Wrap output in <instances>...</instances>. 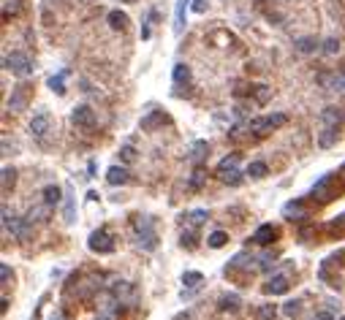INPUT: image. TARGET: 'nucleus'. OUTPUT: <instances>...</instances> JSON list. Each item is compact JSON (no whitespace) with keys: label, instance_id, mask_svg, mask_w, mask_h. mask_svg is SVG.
Masks as SVG:
<instances>
[{"label":"nucleus","instance_id":"f257e3e1","mask_svg":"<svg viewBox=\"0 0 345 320\" xmlns=\"http://www.w3.org/2000/svg\"><path fill=\"white\" fill-rule=\"evenodd\" d=\"M3 65L9 68L11 74H17V76H30V74H33V68H36L33 60H30L25 52H11V54H6Z\"/></svg>","mask_w":345,"mask_h":320},{"label":"nucleus","instance_id":"f03ea898","mask_svg":"<svg viewBox=\"0 0 345 320\" xmlns=\"http://www.w3.org/2000/svg\"><path fill=\"white\" fill-rule=\"evenodd\" d=\"M286 120L288 117L286 114H266V117H256V120H250L247 122V130L250 133H269V130H274V128H280V125H286Z\"/></svg>","mask_w":345,"mask_h":320},{"label":"nucleus","instance_id":"7ed1b4c3","mask_svg":"<svg viewBox=\"0 0 345 320\" xmlns=\"http://www.w3.org/2000/svg\"><path fill=\"white\" fill-rule=\"evenodd\" d=\"M136 236H139V247L147 250V253H152V250L158 247V236H155L150 217H142V220L136 223Z\"/></svg>","mask_w":345,"mask_h":320},{"label":"nucleus","instance_id":"20e7f679","mask_svg":"<svg viewBox=\"0 0 345 320\" xmlns=\"http://www.w3.org/2000/svg\"><path fill=\"white\" fill-rule=\"evenodd\" d=\"M71 120H74L76 128H84V130H92V128H96V112H92L90 106H84V103L74 109Z\"/></svg>","mask_w":345,"mask_h":320},{"label":"nucleus","instance_id":"39448f33","mask_svg":"<svg viewBox=\"0 0 345 320\" xmlns=\"http://www.w3.org/2000/svg\"><path fill=\"white\" fill-rule=\"evenodd\" d=\"M90 250H92V253H112V250H114V239L101 228V231H96L90 236Z\"/></svg>","mask_w":345,"mask_h":320},{"label":"nucleus","instance_id":"423d86ee","mask_svg":"<svg viewBox=\"0 0 345 320\" xmlns=\"http://www.w3.org/2000/svg\"><path fill=\"white\" fill-rule=\"evenodd\" d=\"M288 291V277L286 274H274L269 282L264 285V293L266 296H280V293H286Z\"/></svg>","mask_w":345,"mask_h":320},{"label":"nucleus","instance_id":"0eeeda50","mask_svg":"<svg viewBox=\"0 0 345 320\" xmlns=\"http://www.w3.org/2000/svg\"><path fill=\"white\" fill-rule=\"evenodd\" d=\"M321 120H324L326 125H332V128H340V125H345V112L337 106H326L324 114H321Z\"/></svg>","mask_w":345,"mask_h":320},{"label":"nucleus","instance_id":"6e6552de","mask_svg":"<svg viewBox=\"0 0 345 320\" xmlns=\"http://www.w3.org/2000/svg\"><path fill=\"white\" fill-rule=\"evenodd\" d=\"M274 236H277V228L266 223V225H258V228H256L253 241H256V244H269V241H274Z\"/></svg>","mask_w":345,"mask_h":320},{"label":"nucleus","instance_id":"1a4fd4ad","mask_svg":"<svg viewBox=\"0 0 345 320\" xmlns=\"http://www.w3.org/2000/svg\"><path fill=\"white\" fill-rule=\"evenodd\" d=\"M46 130H49V114H38V117L30 120V133H33V136L41 138Z\"/></svg>","mask_w":345,"mask_h":320},{"label":"nucleus","instance_id":"9d476101","mask_svg":"<svg viewBox=\"0 0 345 320\" xmlns=\"http://www.w3.org/2000/svg\"><path fill=\"white\" fill-rule=\"evenodd\" d=\"M239 160H242V155L239 152H231L229 158H223L221 163H217V174H229V171H237V166H239Z\"/></svg>","mask_w":345,"mask_h":320},{"label":"nucleus","instance_id":"9b49d317","mask_svg":"<svg viewBox=\"0 0 345 320\" xmlns=\"http://www.w3.org/2000/svg\"><path fill=\"white\" fill-rule=\"evenodd\" d=\"M106 182L109 185H125V182H131V176H128V171H125V168L112 166V168H109V174H106Z\"/></svg>","mask_w":345,"mask_h":320},{"label":"nucleus","instance_id":"f8f14e48","mask_svg":"<svg viewBox=\"0 0 345 320\" xmlns=\"http://www.w3.org/2000/svg\"><path fill=\"white\" fill-rule=\"evenodd\" d=\"M25 100H27V87L25 84H19L17 87V92L9 98V109H14V112H19L22 106H25Z\"/></svg>","mask_w":345,"mask_h":320},{"label":"nucleus","instance_id":"ddd939ff","mask_svg":"<svg viewBox=\"0 0 345 320\" xmlns=\"http://www.w3.org/2000/svg\"><path fill=\"white\" fill-rule=\"evenodd\" d=\"M318 82L329 84V90H345V79H342V76H337V74H321Z\"/></svg>","mask_w":345,"mask_h":320},{"label":"nucleus","instance_id":"4468645a","mask_svg":"<svg viewBox=\"0 0 345 320\" xmlns=\"http://www.w3.org/2000/svg\"><path fill=\"white\" fill-rule=\"evenodd\" d=\"M112 296H114V299H120V301H122V299H128V301H131V299H133V288H131L128 282H122V279H120V282H114V285H112Z\"/></svg>","mask_w":345,"mask_h":320},{"label":"nucleus","instance_id":"2eb2a0df","mask_svg":"<svg viewBox=\"0 0 345 320\" xmlns=\"http://www.w3.org/2000/svg\"><path fill=\"white\" fill-rule=\"evenodd\" d=\"M185 9H187V0H177V14H174V33L177 35L185 27Z\"/></svg>","mask_w":345,"mask_h":320},{"label":"nucleus","instance_id":"dca6fc26","mask_svg":"<svg viewBox=\"0 0 345 320\" xmlns=\"http://www.w3.org/2000/svg\"><path fill=\"white\" fill-rule=\"evenodd\" d=\"M60 187L57 185H49V187H44V204L46 206H57V201H60Z\"/></svg>","mask_w":345,"mask_h":320},{"label":"nucleus","instance_id":"f3484780","mask_svg":"<svg viewBox=\"0 0 345 320\" xmlns=\"http://www.w3.org/2000/svg\"><path fill=\"white\" fill-rule=\"evenodd\" d=\"M245 174H247V176H253V179H264L266 174H269V168H266V163L256 160V163H250V166H247Z\"/></svg>","mask_w":345,"mask_h":320},{"label":"nucleus","instance_id":"a211bd4d","mask_svg":"<svg viewBox=\"0 0 345 320\" xmlns=\"http://www.w3.org/2000/svg\"><path fill=\"white\" fill-rule=\"evenodd\" d=\"M283 215L288 217V220H294V215H296V220H299V217H307V212H304V206L299 204V201H294V204H286Z\"/></svg>","mask_w":345,"mask_h":320},{"label":"nucleus","instance_id":"6ab92c4d","mask_svg":"<svg viewBox=\"0 0 345 320\" xmlns=\"http://www.w3.org/2000/svg\"><path fill=\"white\" fill-rule=\"evenodd\" d=\"M187 79H191V68H187L185 62H177L174 65V84H182Z\"/></svg>","mask_w":345,"mask_h":320},{"label":"nucleus","instance_id":"aec40b11","mask_svg":"<svg viewBox=\"0 0 345 320\" xmlns=\"http://www.w3.org/2000/svg\"><path fill=\"white\" fill-rule=\"evenodd\" d=\"M221 309L237 312V309H239V296H237V293H226L223 299H221Z\"/></svg>","mask_w":345,"mask_h":320},{"label":"nucleus","instance_id":"412c9836","mask_svg":"<svg viewBox=\"0 0 345 320\" xmlns=\"http://www.w3.org/2000/svg\"><path fill=\"white\" fill-rule=\"evenodd\" d=\"M337 141V128H332V125H326V130L321 133V147H332Z\"/></svg>","mask_w":345,"mask_h":320},{"label":"nucleus","instance_id":"4be33fe9","mask_svg":"<svg viewBox=\"0 0 345 320\" xmlns=\"http://www.w3.org/2000/svg\"><path fill=\"white\" fill-rule=\"evenodd\" d=\"M125 22H128V17H125L122 11H112V14H109V25H112L114 30H122Z\"/></svg>","mask_w":345,"mask_h":320},{"label":"nucleus","instance_id":"5701e85b","mask_svg":"<svg viewBox=\"0 0 345 320\" xmlns=\"http://www.w3.org/2000/svg\"><path fill=\"white\" fill-rule=\"evenodd\" d=\"M14 182H17V171L14 168H3V193H9Z\"/></svg>","mask_w":345,"mask_h":320},{"label":"nucleus","instance_id":"b1692460","mask_svg":"<svg viewBox=\"0 0 345 320\" xmlns=\"http://www.w3.org/2000/svg\"><path fill=\"white\" fill-rule=\"evenodd\" d=\"M296 49H299V52H316L318 41H316V38H299V41H296Z\"/></svg>","mask_w":345,"mask_h":320},{"label":"nucleus","instance_id":"393cba45","mask_svg":"<svg viewBox=\"0 0 345 320\" xmlns=\"http://www.w3.org/2000/svg\"><path fill=\"white\" fill-rule=\"evenodd\" d=\"M226 241H229V233H223V231H215V233H209V247H223Z\"/></svg>","mask_w":345,"mask_h":320},{"label":"nucleus","instance_id":"a878e982","mask_svg":"<svg viewBox=\"0 0 345 320\" xmlns=\"http://www.w3.org/2000/svg\"><path fill=\"white\" fill-rule=\"evenodd\" d=\"M185 220L191 223V225H199V223L207 220V212H204V209H196V212H187L185 215Z\"/></svg>","mask_w":345,"mask_h":320},{"label":"nucleus","instance_id":"bb28decb","mask_svg":"<svg viewBox=\"0 0 345 320\" xmlns=\"http://www.w3.org/2000/svg\"><path fill=\"white\" fill-rule=\"evenodd\" d=\"M62 79H66V74H57V76H52V79H49V87H52V92H57V95H62V92H66V87H62Z\"/></svg>","mask_w":345,"mask_h":320},{"label":"nucleus","instance_id":"cd10ccee","mask_svg":"<svg viewBox=\"0 0 345 320\" xmlns=\"http://www.w3.org/2000/svg\"><path fill=\"white\" fill-rule=\"evenodd\" d=\"M221 179H223V182H226V185H231V187H237V185L242 182V171H239V168H237V171H229V174H223Z\"/></svg>","mask_w":345,"mask_h":320},{"label":"nucleus","instance_id":"c85d7f7f","mask_svg":"<svg viewBox=\"0 0 345 320\" xmlns=\"http://www.w3.org/2000/svg\"><path fill=\"white\" fill-rule=\"evenodd\" d=\"M62 215H66V223H74V198L66 196V206H62Z\"/></svg>","mask_w":345,"mask_h":320},{"label":"nucleus","instance_id":"c756f323","mask_svg":"<svg viewBox=\"0 0 345 320\" xmlns=\"http://www.w3.org/2000/svg\"><path fill=\"white\" fill-rule=\"evenodd\" d=\"M158 122H166V117H163V114H152V117H147V120H142V128H144V130H150L152 125H158Z\"/></svg>","mask_w":345,"mask_h":320},{"label":"nucleus","instance_id":"7c9ffc66","mask_svg":"<svg viewBox=\"0 0 345 320\" xmlns=\"http://www.w3.org/2000/svg\"><path fill=\"white\" fill-rule=\"evenodd\" d=\"M120 158H122V163H133V160H136V150H133V147H122Z\"/></svg>","mask_w":345,"mask_h":320},{"label":"nucleus","instance_id":"2f4dec72","mask_svg":"<svg viewBox=\"0 0 345 320\" xmlns=\"http://www.w3.org/2000/svg\"><path fill=\"white\" fill-rule=\"evenodd\" d=\"M182 282L193 288V285H199V282H201V274H199V271H187V274L182 277Z\"/></svg>","mask_w":345,"mask_h":320},{"label":"nucleus","instance_id":"473e14b6","mask_svg":"<svg viewBox=\"0 0 345 320\" xmlns=\"http://www.w3.org/2000/svg\"><path fill=\"white\" fill-rule=\"evenodd\" d=\"M283 312L288 317H294V315H299V301H288L286 307H283Z\"/></svg>","mask_w":345,"mask_h":320},{"label":"nucleus","instance_id":"72a5a7b5","mask_svg":"<svg viewBox=\"0 0 345 320\" xmlns=\"http://www.w3.org/2000/svg\"><path fill=\"white\" fill-rule=\"evenodd\" d=\"M204 150H207V141H196L193 144V152H191V158L196 160V158H201V155H204Z\"/></svg>","mask_w":345,"mask_h":320},{"label":"nucleus","instance_id":"f704fd0d","mask_svg":"<svg viewBox=\"0 0 345 320\" xmlns=\"http://www.w3.org/2000/svg\"><path fill=\"white\" fill-rule=\"evenodd\" d=\"M337 49H340V44H337L334 38H329V41H324V52H326V54H334Z\"/></svg>","mask_w":345,"mask_h":320},{"label":"nucleus","instance_id":"c9c22d12","mask_svg":"<svg viewBox=\"0 0 345 320\" xmlns=\"http://www.w3.org/2000/svg\"><path fill=\"white\" fill-rule=\"evenodd\" d=\"M182 247H187V250H193V247H196V236H193L191 231L182 233Z\"/></svg>","mask_w":345,"mask_h":320},{"label":"nucleus","instance_id":"e433bc0d","mask_svg":"<svg viewBox=\"0 0 345 320\" xmlns=\"http://www.w3.org/2000/svg\"><path fill=\"white\" fill-rule=\"evenodd\" d=\"M274 315H277V312H274L272 304H266V307H261V317H264V320H274Z\"/></svg>","mask_w":345,"mask_h":320},{"label":"nucleus","instance_id":"4c0bfd02","mask_svg":"<svg viewBox=\"0 0 345 320\" xmlns=\"http://www.w3.org/2000/svg\"><path fill=\"white\" fill-rule=\"evenodd\" d=\"M201 182H204V171L196 168V171H193V179H191V187H199Z\"/></svg>","mask_w":345,"mask_h":320},{"label":"nucleus","instance_id":"58836bf2","mask_svg":"<svg viewBox=\"0 0 345 320\" xmlns=\"http://www.w3.org/2000/svg\"><path fill=\"white\" fill-rule=\"evenodd\" d=\"M191 9L196 11V14H204V9H207V3H204V0H193V6Z\"/></svg>","mask_w":345,"mask_h":320},{"label":"nucleus","instance_id":"ea45409f","mask_svg":"<svg viewBox=\"0 0 345 320\" xmlns=\"http://www.w3.org/2000/svg\"><path fill=\"white\" fill-rule=\"evenodd\" d=\"M0 277H3V282H9V277H11V269L6 266V263H3V269H0Z\"/></svg>","mask_w":345,"mask_h":320},{"label":"nucleus","instance_id":"a19ab883","mask_svg":"<svg viewBox=\"0 0 345 320\" xmlns=\"http://www.w3.org/2000/svg\"><path fill=\"white\" fill-rule=\"evenodd\" d=\"M312 320H334L332 315H329V312H318V315L316 317H312Z\"/></svg>","mask_w":345,"mask_h":320},{"label":"nucleus","instance_id":"79ce46f5","mask_svg":"<svg viewBox=\"0 0 345 320\" xmlns=\"http://www.w3.org/2000/svg\"><path fill=\"white\" fill-rule=\"evenodd\" d=\"M49 320H62V315H54V317H49Z\"/></svg>","mask_w":345,"mask_h":320},{"label":"nucleus","instance_id":"37998d69","mask_svg":"<svg viewBox=\"0 0 345 320\" xmlns=\"http://www.w3.org/2000/svg\"><path fill=\"white\" fill-rule=\"evenodd\" d=\"M342 320H345V317H342Z\"/></svg>","mask_w":345,"mask_h":320}]
</instances>
